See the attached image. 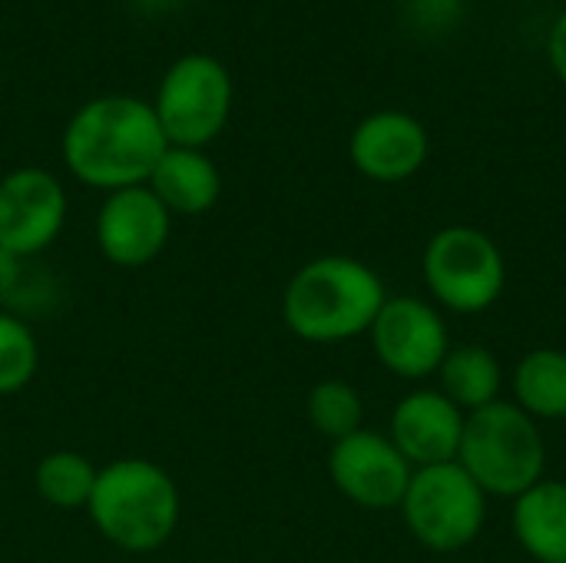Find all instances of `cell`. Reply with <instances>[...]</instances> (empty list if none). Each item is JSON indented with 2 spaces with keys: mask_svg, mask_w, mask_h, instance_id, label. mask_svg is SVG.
Here are the masks:
<instances>
[{
  "mask_svg": "<svg viewBox=\"0 0 566 563\" xmlns=\"http://www.w3.org/2000/svg\"><path fill=\"white\" fill-rule=\"evenodd\" d=\"M371 352L385 372L401 382H424L438 375L451 335L434 302L418 295H388L368 329Z\"/></svg>",
  "mask_w": 566,
  "mask_h": 563,
  "instance_id": "8",
  "label": "cell"
},
{
  "mask_svg": "<svg viewBox=\"0 0 566 563\" xmlns=\"http://www.w3.org/2000/svg\"><path fill=\"white\" fill-rule=\"evenodd\" d=\"M305 418L315 435L328 438L332 445L365 428V402L361 392L342 378H325L312 385L305 398Z\"/></svg>",
  "mask_w": 566,
  "mask_h": 563,
  "instance_id": "19",
  "label": "cell"
},
{
  "mask_svg": "<svg viewBox=\"0 0 566 563\" xmlns=\"http://www.w3.org/2000/svg\"><path fill=\"white\" fill-rule=\"evenodd\" d=\"M415 468L391 445L388 435L355 431L332 445L328 478L335 491L361 511H391L401 508Z\"/></svg>",
  "mask_w": 566,
  "mask_h": 563,
  "instance_id": "9",
  "label": "cell"
},
{
  "mask_svg": "<svg viewBox=\"0 0 566 563\" xmlns=\"http://www.w3.org/2000/svg\"><path fill=\"white\" fill-rule=\"evenodd\" d=\"M468 415L438 388L408 392L391 411V445L405 455V461L418 468H434L458 461Z\"/></svg>",
  "mask_w": 566,
  "mask_h": 563,
  "instance_id": "13",
  "label": "cell"
},
{
  "mask_svg": "<svg viewBox=\"0 0 566 563\" xmlns=\"http://www.w3.org/2000/svg\"><path fill=\"white\" fill-rule=\"evenodd\" d=\"M398 511L421 548L434 554H458L481 538L488 494L458 461H448L418 468Z\"/></svg>",
  "mask_w": 566,
  "mask_h": 563,
  "instance_id": "6",
  "label": "cell"
},
{
  "mask_svg": "<svg viewBox=\"0 0 566 563\" xmlns=\"http://www.w3.org/2000/svg\"><path fill=\"white\" fill-rule=\"evenodd\" d=\"M511 528L527 557L537 563H566V481H537L514 498Z\"/></svg>",
  "mask_w": 566,
  "mask_h": 563,
  "instance_id": "15",
  "label": "cell"
},
{
  "mask_svg": "<svg viewBox=\"0 0 566 563\" xmlns=\"http://www.w3.org/2000/svg\"><path fill=\"white\" fill-rule=\"evenodd\" d=\"M431 139L418 116L405 110H378L365 116L348 139L352 166L371 183H405L428 163Z\"/></svg>",
  "mask_w": 566,
  "mask_h": 563,
  "instance_id": "12",
  "label": "cell"
},
{
  "mask_svg": "<svg viewBox=\"0 0 566 563\" xmlns=\"http://www.w3.org/2000/svg\"><path fill=\"white\" fill-rule=\"evenodd\" d=\"M169 229L172 216L149 186L106 192L93 222L96 249L116 269H143L159 259L169 242Z\"/></svg>",
  "mask_w": 566,
  "mask_h": 563,
  "instance_id": "11",
  "label": "cell"
},
{
  "mask_svg": "<svg viewBox=\"0 0 566 563\" xmlns=\"http://www.w3.org/2000/svg\"><path fill=\"white\" fill-rule=\"evenodd\" d=\"M86 514L106 544L126 554H153L176 534L182 498L156 461L116 458L96 471Z\"/></svg>",
  "mask_w": 566,
  "mask_h": 563,
  "instance_id": "3",
  "label": "cell"
},
{
  "mask_svg": "<svg viewBox=\"0 0 566 563\" xmlns=\"http://www.w3.org/2000/svg\"><path fill=\"white\" fill-rule=\"evenodd\" d=\"M547 56H551V66L554 73L566 83V10L554 20L551 27V37H547Z\"/></svg>",
  "mask_w": 566,
  "mask_h": 563,
  "instance_id": "21",
  "label": "cell"
},
{
  "mask_svg": "<svg viewBox=\"0 0 566 563\" xmlns=\"http://www.w3.org/2000/svg\"><path fill=\"white\" fill-rule=\"evenodd\" d=\"M169 139L153 103L109 93L83 103L63 129V163L90 189L146 186Z\"/></svg>",
  "mask_w": 566,
  "mask_h": 563,
  "instance_id": "1",
  "label": "cell"
},
{
  "mask_svg": "<svg viewBox=\"0 0 566 563\" xmlns=\"http://www.w3.org/2000/svg\"><path fill=\"white\" fill-rule=\"evenodd\" d=\"M96 465L76 451H50L33 468V488L46 508L56 511H86L93 484H96Z\"/></svg>",
  "mask_w": 566,
  "mask_h": 563,
  "instance_id": "18",
  "label": "cell"
},
{
  "mask_svg": "<svg viewBox=\"0 0 566 563\" xmlns=\"http://www.w3.org/2000/svg\"><path fill=\"white\" fill-rule=\"evenodd\" d=\"M66 222V189L43 166H20L0 179V249L33 259L46 252Z\"/></svg>",
  "mask_w": 566,
  "mask_h": 563,
  "instance_id": "10",
  "label": "cell"
},
{
  "mask_svg": "<svg viewBox=\"0 0 566 563\" xmlns=\"http://www.w3.org/2000/svg\"><path fill=\"white\" fill-rule=\"evenodd\" d=\"M20 282H23V259L0 249V302L10 299L20 289Z\"/></svg>",
  "mask_w": 566,
  "mask_h": 563,
  "instance_id": "22",
  "label": "cell"
},
{
  "mask_svg": "<svg viewBox=\"0 0 566 563\" xmlns=\"http://www.w3.org/2000/svg\"><path fill=\"white\" fill-rule=\"evenodd\" d=\"M153 110L169 146L202 149L229 123L232 76L216 56L186 53L159 80Z\"/></svg>",
  "mask_w": 566,
  "mask_h": 563,
  "instance_id": "7",
  "label": "cell"
},
{
  "mask_svg": "<svg viewBox=\"0 0 566 563\" xmlns=\"http://www.w3.org/2000/svg\"><path fill=\"white\" fill-rule=\"evenodd\" d=\"M514 405L534 421H564L566 418V352L560 348H531L511 378Z\"/></svg>",
  "mask_w": 566,
  "mask_h": 563,
  "instance_id": "17",
  "label": "cell"
},
{
  "mask_svg": "<svg viewBox=\"0 0 566 563\" xmlns=\"http://www.w3.org/2000/svg\"><path fill=\"white\" fill-rule=\"evenodd\" d=\"M501 388H504V368L491 348L478 342L448 348L438 368V392L448 395L464 415L497 402Z\"/></svg>",
  "mask_w": 566,
  "mask_h": 563,
  "instance_id": "16",
  "label": "cell"
},
{
  "mask_svg": "<svg viewBox=\"0 0 566 563\" xmlns=\"http://www.w3.org/2000/svg\"><path fill=\"white\" fill-rule=\"evenodd\" d=\"M40 368V345L33 329L13 315L0 312V395L23 392Z\"/></svg>",
  "mask_w": 566,
  "mask_h": 563,
  "instance_id": "20",
  "label": "cell"
},
{
  "mask_svg": "<svg viewBox=\"0 0 566 563\" xmlns=\"http://www.w3.org/2000/svg\"><path fill=\"white\" fill-rule=\"evenodd\" d=\"M458 465L488 498H521L547 471V441L541 425L514 402H491L464 421Z\"/></svg>",
  "mask_w": 566,
  "mask_h": 563,
  "instance_id": "4",
  "label": "cell"
},
{
  "mask_svg": "<svg viewBox=\"0 0 566 563\" xmlns=\"http://www.w3.org/2000/svg\"><path fill=\"white\" fill-rule=\"evenodd\" d=\"M143 13H166V10H172V7H179L182 0H133Z\"/></svg>",
  "mask_w": 566,
  "mask_h": 563,
  "instance_id": "23",
  "label": "cell"
},
{
  "mask_svg": "<svg viewBox=\"0 0 566 563\" xmlns=\"http://www.w3.org/2000/svg\"><path fill=\"white\" fill-rule=\"evenodd\" d=\"M388 292L381 275L352 256L305 262L282 292L285 329L312 345H335L368 335Z\"/></svg>",
  "mask_w": 566,
  "mask_h": 563,
  "instance_id": "2",
  "label": "cell"
},
{
  "mask_svg": "<svg viewBox=\"0 0 566 563\" xmlns=\"http://www.w3.org/2000/svg\"><path fill=\"white\" fill-rule=\"evenodd\" d=\"M424 285L434 305L454 315H481L507 289V259L501 246L474 226L438 229L421 256Z\"/></svg>",
  "mask_w": 566,
  "mask_h": 563,
  "instance_id": "5",
  "label": "cell"
},
{
  "mask_svg": "<svg viewBox=\"0 0 566 563\" xmlns=\"http://www.w3.org/2000/svg\"><path fill=\"white\" fill-rule=\"evenodd\" d=\"M146 186L169 209V216H202L219 202L222 176L202 149L169 146Z\"/></svg>",
  "mask_w": 566,
  "mask_h": 563,
  "instance_id": "14",
  "label": "cell"
}]
</instances>
